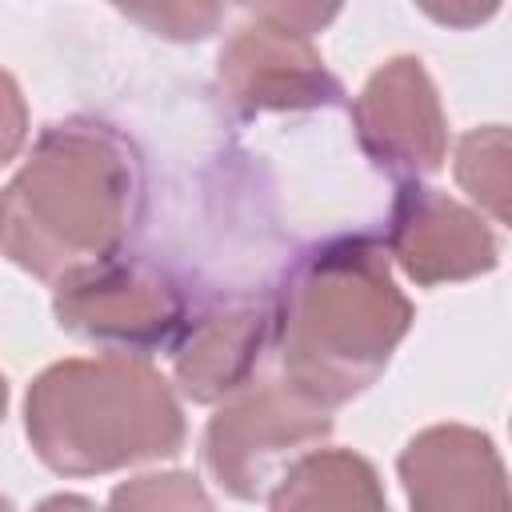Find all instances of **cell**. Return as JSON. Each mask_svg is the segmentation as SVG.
I'll list each match as a JSON object with an SVG mask.
<instances>
[{
    "label": "cell",
    "instance_id": "3",
    "mask_svg": "<svg viewBox=\"0 0 512 512\" xmlns=\"http://www.w3.org/2000/svg\"><path fill=\"white\" fill-rule=\"evenodd\" d=\"M24 432L56 476H104L184 448L172 384L144 356H72L48 364L24 396Z\"/></svg>",
    "mask_w": 512,
    "mask_h": 512
},
{
    "label": "cell",
    "instance_id": "16",
    "mask_svg": "<svg viewBox=\"0 0 512 512\" xmlns=\"http://www.w3.org/2000/svg\"><path fill=\"white\" fill-rule=\"evenodd\" d=\"M32 512H100L88 496H76V492H56L48 500H40Z\"/></svg>",
    "mask_w": 512,
    "mask_h": 512
},
{
    "label": "cell",
    "instance_id": "13",
    "mask_svg": "<svg viewBox=\"0 0 512 512\" xmlns=\"http://www.w3.org/2000/svg\"><path fill=\"white\" fill-rule=\"evenodd\" d=\"M104 512H216L192 472H144L120 480Z\"/></svg>",
    "mask_w": 512,
    "mask_h": 512
},
{
    "label": "cell",
    "instance_id": "2",
    "mask_svg": "<svg viewBox=\"0 0 512 512\" xmlns=\"http://www.w3.org/2000/svg\"><path fill=\"white\" fill-rule=\"evenodd\" d=\"M416 320L376 236L344 232L308 244L272 300V348L284 384L320 408L368 392Z\"/></svg>",
    "mask_w": 512,
    "mask_h": 512
},
{
    "label": "cell",
    "instance_id": "10",
    "mask_svg": "<svg viewBox=\"0 0 512 512\" xmlns=\"http://www.w3.org/2000/svg\"><path fill=\"white\" fill-rule=\"evenodd\" d=\"M168 352L176 388L192 404H224L252 388L264 352H272V300H236L188 316Z\"/></svg>",
    "mask_w": 512,
    "mask_h": 512
},
{
    "label": "cell",
    "instance_id": "4",
    "mask_svg": "<svg viewBox=\"0 0 512 512\" xmlns=\"http://www.w3.org/2000/svg\"><path fill=\"white\" fill-rule=\"evenodd\" d=\"M336 16V8L312 4H260L228 36L216 60L224 100L240 116L260 112H308L344 100L340 80L328 72L312 36Z\"/></svg>",
    "mask_w": 512,
    "mask_h": 512
},
{
    "label": "cell",
    "instance_id": "7",
    "mask_svg": "<svg viewBox=\"0 0 512 512\" xmlns=\"http://www.w3.org/2000/svg\"><path fill=\"white\" fill-rule=\"evenodd\" d=\"M360 152L400 184H420L444 168L448 120L420 56L384 60L352 100Z\"/></svg>",
    "mask_w": 512,
    "mask_h": 512
},
{
    "label": "cell",
    "instance_id": "9",
    "mask_svg": "<svg viewBox=\"0 0 512 512\" xmlns=\"http://www.w3.org/2000/svg\"><path fill=\"white\" fill-rule=\"evenodd\" d=\"M396 472L412 512H512L504 460L480 428H420L400 448Z\"/></svg>",
    "mask_w": 512,
    "mask_h": 512
},
{
    "label": "cell",
    "instance_id": "6",
    "mask_svg": "<svg viewBox=\"0 0 512 512\" xmlns=\"http://www.w3.org/2000/svg\"><path fill=\"white\" fill-rule=\"evenodd\" d=\"M52 312L68 336L116 356L172 348L188 324L180 284L160 264L140 256H116L100 268L68 276L56 284Z\"/></svg>",
    "mask_w": 512,
    "mask_h": 512
},
{
    "label": "cell",
    "instance_id": "18",
    "mask_svg": "<svg viewBox=\"0 0 512 512\" xmlns=\"http://www.w3.org/2000/svg\"><path fill=\"white\" fill-rule=\"evenodd\" d=\"M0 512H16V508H12V500H8L4 492H0Z\"/></svg>",
    "mask_w": 512,
    "mask_h": 512
},
{
    "label": "cell",
    "instance_id": "17",
    "mask_svg": "<svg viewBox=\"0 0 512 512\" xmlns=\"http://www.w3.org/2000/svg\"><path fill=\"white\" fill-rule=\"evenodd\" d=\"M4 412H8V380L0 372V424H4Z\"/></svg>",
    "mask_w": 512,
    "mask_h": 512
},
{
    "label": "cell",
    "instance_id": "8",
    "mask_svg": "<svg viewBox=\"0 0 512 512\" xmlns=\"http://www.w3.org/2000/svg\"><path fill=\"white\" fill-rule=\"evenodd\" d=\"M380 244L388 260H396V268L420 288L476 280L500 264V244L488 220L448 192L424 184L396 188Z\"/></svg>",
    "mask_w": 512,
    "mask_h": 512
},
{
    "label": "cell",
    "instance_id": "1",
    "mask_svg": "<svg viewBox=\"0 0 512 512\" xmlns=\"http://www.w3.org/2000/svg\"><path fill=\"white\" fill-rule=\"evenodd\" d=\"M144 216L136 144L92 116L48 124L4 188V252L44 284L124 256Z\"/></svg>",
    "mask_w": 512,
    "mask_h": 512
},
{
    "label": "cell",
    "instance_id": "5",
    "mask_svg": "<svg viewBox=\"0 0 512 512\" xmlns=\"http://www.w3.org/2000/svg\"><path fill=\"white\" fill-rule=\"evenodd\" d=\"M332 436L328 408L304 400L284 380L252 384L220 404L200 440V464L232 500H260L276 480Z\"/></svg>",
    "mask_w": 512,
    "mask_h": 512
},
{
    "label": "cell",
    "instance_id": "15",
    "mask_svg": "<svg viewBox=\"0 0 512 512\" xmlns=\"http://www.w3.org/2000/svg\"><path fill=\"white\" fill-rule=\"evenodd\" d=\"M28 140V104L12 72L0 68V168L20 156Z\"/></svg>",
    "mask_w": 512,
    "mask_h": 512
},
{
    "label": "cell",
    "instance_id": "14",
    "mask_svg": "<svg viewBox=\"0 0 512 512\" xmlns=\"http://www.w3.org/2000/svg\"><path fill=\"white\" fill-rule=\"evenodd\" d=\"M124 16L148 24L152 32L168 40H200L220 20V8L212 4H160V8H124Z\"/></svg>",
    "mask_w": 512,
    "mask_h": 512
},
{
    "label": "cell",
    "instance_id": "19",
    "mask_svg": "<svg viewBox=\"0 0 512 512\" xmlns=\"http://www.w3.org/2000/svg\"><path fill=\"white\" fill-rule=\"evenodd\" d=\"M0 244H4V192H0Z\"/></svg>",
    "mask_w": 512,
    "mask_h": 512
},
{
    "label": "cell",
    "instance_id": "12",
    "mask_svg": "<svg viewBox=\"0 0 512 512\" xmlns=\"http://www.w3.org/2000/svg\"><path fill=\"white\" fill-rule=\"evenodd\" d=\"M456 184L496 220L508 224V128H472L456 144Z\"/></svg>",
    "mask_w": 512,
    "mask_h": 512
},
{
    "label": "cell",
    "instance_id": "11",
    "mask_svg": "<svg viewBox=\"0 0 512 512\" xmlns=\"http://www.w3.org/2000/svg\"><path fill=\"white\" fill-rule=\"evenodd\" d=\"M268 512H392L380 472L352 448L300 456L268 492Z\"/></svg>",
    "mask_w": 512,
    "mask_h": 512
}]
</instances>
